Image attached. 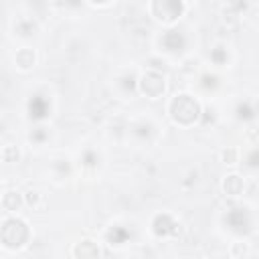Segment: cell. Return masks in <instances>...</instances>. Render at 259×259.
Here are the masks:
<instances>
[{
    "label": "cell",
    "mask_w": 259,
    "mask_h": 259,
    "mask_svg": "<svg viewBox=\"0 0 259 259\" xmlns=\"http://www.w3.org/2000/svg\"><path fill=\"white\" fill-rule=\"evenodd\" d=\"M237 117H239V119H243V121L253 119V117H255V107H253L249 101L239 103V107H237Z\"/></svg>",
    "instance_id": "cell-4"
},
{
    "label": "cell",
    "mask_w": 259,
    "mask_h": 259,
    "mask_svg": "<svg viewBox=\"0 0 259 259\" xmlns=\"http://www.w3.org/2000/svg\"><path fill=\"white\" fill-rule=\"evenodd\" d=\"M81 160H83L81 166H83L85 170H89V168H97V164H99V156H97V152L91 150V148H87V150L83 152Z\"/></svg>",
    "instance_id": "cell-3"
},
{
    "label": "cell",
    "mask_w": 259,
    "mask_h": 259,
    "mask_svg": "<svg viewBox=\"0 0 259 259\" xmlns=\"http://www.w3.org/2000/svg\"><path fill=\"white\" fill-rule=\"evenodd\" d=\"M109 231L115 233V237H113V235H107V241H111V245H123V243L127 241V237H130V233H127L123 227H119V225L111 227Z\"/></svg>",
    "instance_id": "cell-2"
},
{
    "label": "cell",
    "mask_w": 259,
    "mask_h": 259,
    "mask_svg": "<svg viewBox=\"0 0 259 259\" xmlns=\"http://www.w3.org/2000/svg\"><path fill=\"white\" fill-rule=\"evenodd\" d=\"M28 111L32 119H42L49 113V99L45 95H34L28 103Z\"/></svg>",
    "instance_id": "cell-1"
}]
</instances>
